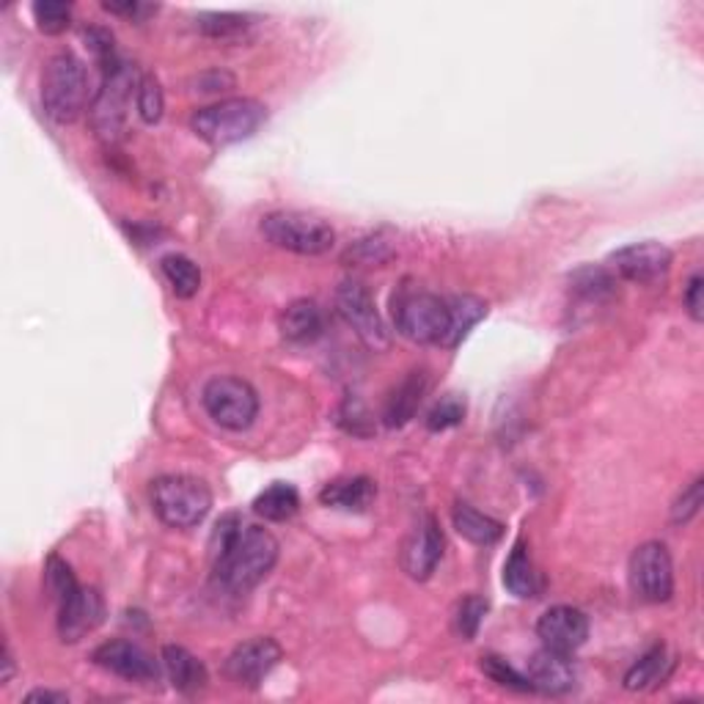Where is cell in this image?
I'll list each match as a JSON object with an SVG mask.
<instances>
[{
    "mask_svg": "<svg viewBox=\"0 0 704 704\" xmlns=\"http://www.w3.org/2000/svg\"><path fill=\"white\" fill-rule=\"evenodd\" d=\"M160 270H163L165 281H168L176 297L190 301L193 295H199L201 270L193 259H188V256L183 254H168L160 261Z\"/></svg>",
    "mask_w": 704,
    "mask_h": 704,
    "instance_id": "cell-25",
    "label": "cell"
},
{
    "mask_svg": "<svg viewBox=\"0 0 704 704\" xmlns=\"http://www.w3.org/2000/svg\"><path fill=\"white\" fill-rule=\"evenodd\" d=\"M702 501H704V479H693L691 488L682 490L680 498L674 501V506H671V523L674 526H685V523H691L693 517L699 515V509H702Z\"/></svg>",
    "mask_w": 704,
    "mask_h": 704,
    "instance_id": "cell-37",
    "label": "cell"
},
{
    "mask_svg": "<svg viewBox=\"0 0 704 704\" xmlns=\"http://www.w3.org/2000/svg\"><path fill=\"white\" fill-rule=\"evenodd\" d=\"M284 658V649L275 638L256 636L250 642L237 644L223 664V674L239 688H259L265 677Z\"/></svg>",
    "mask_w": 704,
    "mask_h": 704,
    "instance_id": "cell-11",
    "label": "cell"
},
{
    "mask_svg": "<svg viewBox=\"0 0 704 704\" xmlns=\"http://www.w3.org/2000/svg\"><path fill=\"white\" fill-rule=\"evenodd\" d=\"M78 578H74L72 567H69L67 562H61L58 556H50L47 559V589H50L52 600H61V597H67L69 591L78 589Z\"/></svg>",
    "mask_w": 704,
    "mask_h": 704,
    "instance_id": "cell-39",
    "label": "cell"
},
{
    "mask_svg": "<svg viewBox=\"0 0 704 704\" xmlns=\"http://www.w3.org/2000/svg\"><path fill=\"white\" fill-rule=\"evenodd\" d=\"M479 666H482L484 674H488L493 682H498V685L512 688V691H520V693L535 691V688H531V682H528V677L520 674V671H517L509 660L498 658V655H482Z\"/></svg>",
    "mask_w": 704,
    "mask_h": 704,
    "instance_id": "cell-32",
    "label": "cell"
},
{
    "mask_svg": "<svg viewBox=\"0 0 704 704\" xmlns=\"http://www.w3.org/2000/svg\"><path fill=\"white\" fill-rule=\"evenodd\" d=\"M466 419V399H460L457 394H446L435 402V408L426 413V430L430 432H444L451 426L462 424Z\"/></svg>",
    "mask_w": 704,
    "mask_h": 704,
    "instance_id": "cell-31",
    "label": "cell"
},
{
    "mask_svg": "<svg viewBox=\"0 0 704 704\" xmlns=\"http://www.w3.org/2000/svg\"><path fill=\"white\" fill-rule=\"evenodd\" d=\"M570 284H573L575 295L595 303L608 301V297H613V292H617V279H613L611 270L606 268H580L578 273H573Z\"/></svg>",
    "mask_w": 704,
    "mask_h": 704,
    "instance_id": "cell-27",
    "label": "cell"
},
{
    "mask_svg": "<svg viewBox=\"0 0 704 704\" xmlns=\"http://www.w3.org/2000/svg\"><path fill=\"white\" fill-rule=\"evenodd\" d=\"M426 388H430V375H426L424 369L410 372V375L394 388L391 397H388L386 410H383L386 426L397 430V426L410 424V421L415 419V413H419L421 402H424Z\"/></svg>",
    "mask_w": 704,
    "mask_h": 704,
    "instance_id": "cell-18",
    "label": "cell"
},
{
    "mask_svg": "<svg viewBox=\"0 0 704 704\" xmlns=\"http://www.w3.org/2000/svg\"><path fill=\"white\" fill-rule=\"evenodd\" d=\"M163 666L171 685H174L179 693H185V696H193V693L204 691L207 680H210L207 666L201 664L190 649L176 647V644L163 647Z\"/></svg>",
    "mask_w": 704,
    "mask_h": 704,
    "instance_id": "cell-19",
    "label": "cell"
},
{
    "mask_svg": "<svg viewBox=\"0 0 704 704\" xmlns=\"http://www.w3.org/2000/svg\"><path fill=\"white\" fill-rule=\"evenodd\" d=\"M36 20V28L47 36H58L72 25V3L63 0H36L31 7Z\"/></svg>",
    "mask_w": 704,
    "mask_h": 704,
    "instance_id": "cell-28",
    "label": "cell"
},
{
    "mask_svg": "<svg viewBox=\"0 0 704 704\" xmlns=\"http://www.w3.org/2000/svg\"><path fill=\"white\" fill-rule=\"evenodd\" d=\"M268 121V108L259 99L232 97L196 110L190 116V130L210 146H232L248 141Z\"/></svg>",
    "mask_w": 704,
    "mask_h": 704,
    "instance_id": "cell-2",
    "label": "cell"
},
{
    "mask_svg": "<svg viewBox=\"0 0 704 704\" xmlns=\"http://www.w3.org/2000/svg\"><path fill=\"white\" fill-rule=\"evenodd\" d=\"M441 559H444V531H441L435 517L424 515V520L415 526L410 540L404 542L402 570L413 580H426L435 573Z\"/></svg>",
    "mask_w": 704,
    "mask_h": 704,
    "instance_id": "cell-16",
    "label": "cell"
},
{
    "mask_svg": "<svg viewBox=\"0 0 704 704\" xmlns=\"http://www.w3.org/2000/svg\"><path fill=\"white\" fill-rule=\"evenodd\" d=\"M301 509V493L286 482H273L268 490H261L254 501V512L270 523L292 520Z\"/></svg>",
    "mask_w": 704,
    "mask_h": 704,
    "instance_id": "cell-23",
    "label": "cell"
},
{
    "mask_svg": "<svg viewBox=\"0 0 704 704\" xmlns=\"http://www.w3.org/2000/svg\"><path fill=\"white\" fill-rule=\"evenodd\" d=\"M196 28L204 36H212V39H228V36H237L248 28V17L243 14H199L196 17Z\"/></svg>",
    "mask_w": 704,
    "mask_h": 704,
    "instance_id": "cell-33",
    "label": "cell"
},
{
    "mask_svg": "<svg viewBox=\"0 0 704 704\" xmlns=\"http://www.w3.org/2000/svg\"><path fill=\"white\" fill-rule=\"evenodd\" d=\"M201 402L218 426L232 432L248 430L259 415V394L243 377H212L201 391Z\"/></svg>",
    "mask_w": 704,
    "mask_h": 704,
    "instance_id": "cell-7",
    "label": "cell"
},
{
    "mask_svg": "<svg viewBox=\"0 0 704 704\" xmlns=\"http://www.w3.org/2000/svg\"><path fill=\"white\" fill-rule=\"evenodd\" d=\"M58 606V636L67 644H78L89 633L97 631L105 620V600L97 589H78L69 591L67 597L56 602Z\"/></svg>",
    "mask_w": 704,
    "mask_h": 704,
    "instance_id": "cell-13",
    "label": "cell"
},
{
    "mask_svg": "<svg viewBox=\"0 0 704 704\" xmlns=\"http://www.w3.org/2000/svg\"><path fill=\"white\" fill-rule=\"evenodd\" d=\"M132 89H138V80L125 61L105 72L103 89L92 105V125L105 143H116L125 136Z\"/></svg>",
    "mask_w": 704,
    "mask_h": 704,
    "instance_id": "cell-8",
    "label": "cell"
},
{
    "mask_svg": "<svg viewBox=\"0 0 704 704\" xmlns=\"http://www.w3.org/2000/svg\"><path fill=\"white\" fill-rule=\"evenodd\" d=\"M89 72L72 52H56L42 72V105L58 125H72L89 105Z\"/></svg>",
    "mask_w": 704,
    "mask_h": 704,
    "instance_id": "cell-4",
    "label": "cell"
},
{
    "mask_svg": "<svg viewBox=\"0 0 704 704\" xmlns=\"http://www.w3.org/2000/svg\"><path fill=\"white\" fill-rule=\"evenodd\" d=\"M261 234L275 248L297 256H322L336 243L333 226L308 212H270L261 218Z\"/></svg>",
    "mask_w": 704,
    "mask_h": 704,
    "instance_id": "cell-6",
    "label": "cell"
},
{
    "mask_svg": "<svg viewBox=\"0 0 704 704\" xmlns=\"http://www.w3.org/2000/svg\"><path fill=\"white\" fill-rule=\"evenodd\" d=\"M671 261H674L671 250L649 239V243H636L613 250L608 256V268H611L613 275L633 281V284H658L669 275Z\"/></svg>",
    "mask_w": 704,
    "mask_h": 704,
    "instance_id": "cell-12",
    "label": "cell"
},
{
    "mask_svg": "<svg viewBox=\"0 0 704 704\" xmlns=\"http://www.w3.org/2000/svg\"><path fill=\"white\" fill-rule=\"evenodd\" d=\"M103 9L114 17H125L130 23H143L152 14H157V3H143V0H105Z\"/></svg>",
    "mask_w": 704,
    "mask_h": 704,
    "instance_id": "cell-40",
    "label": "cell"
},
{
    "mask_svg": "<svg viewBox=\"0 0 704 704\" xmlns=\"http://www.w3.org/2000/svg\"><path fill=\"white\" fill-rule=\"evenodd\" d=\"M339 424L355 437H366L375 432V421H372L369 410H366L364 404H361V399L355 397L344 399V404H341L339 410Z\"/></svg>",
    "mask_w": 704,
    "mask_h": 704,
    "instance_id": "cell-36",
    "label": "cell"
},
{
    "mask_svg": "<svg viewBox=\"0 0 704 704\" xmlns=\"http://www.w3.org/2000/svg\"><path fill=\"white\" fill-rule=\"evenodd\" d=\"M504 586L520 600H528V597H537L540 591V575H537L535 564L528 559V551L523 542H517L512 548L509 559L504 564Z\"/></svg>",
    "mask_w": 704,
    "mask_h": 704,
    "instance_id": "cell-24",
    "label": "cell"
},
{
    "mask_svg": "<svg viewBox=\"0 0 704 704\" xmlns=\"http://www.w3.org/2000/svg\"><path fill=\"white\" fill-rule=\"evenodd\" d=\"M336 312L339 317L350 325L359 339L364 341L372 350H386L388 347V330L383 325L380 312L375 306V297L366 290V284L355 279L341 281L339 290H336Z\"/></svg>",
    "mask_w": 704,
    "mask_h": 704,
    "instance_id": "cell-9",
    "label": "cell"
},
{
    "mask_svg": "<svg viewBox=\"0 0 704 704\" xmlns=\"http://www.w3.org/2000/svg\"><path fill=\"white\" fill-rule=\"evenodd\" d=\"M537 636L542 638L545 649L573 655L589 638V620H586V613L580 608L553 606L537 622Z\"/></svg>",
    "mask_w": 704,
    "mask_h": 704,
    "instance_id": "cell-15",
    "label": "cell"
},
{
    "mask_svg": "<svg viewBox=\"0 0 704 704\" xmlns=\"http://www.w3.org/2000/svg\"><path fill=\"white\" fill-rule=\"evenodd\" d=\"M14 674V658H12V649H9V644H3V674H0V682L7 685L9 680H12Z\"/></svg>",
    "mask_w": 704,
    "mask_h": 704,
    "instance_id": "cell-44",
    "label": "cell"
},
{
    "mask_svg": "<svg viewBox=\"0 0 704 704\" xmlns=\"http://www.w3.org/2000/svg\"><path fill=\"white\" fill-rule=\"evenodd\" d=\"M279 562V540L268 528L226 515L212 535V578L228 595H245Z\"/></svg>",
    "mask_w": 704,
    "mask_h": 704,
    "instance_id": "cell-1",
    "label": "cell"
},
{
    "mask_svg": "<svg viewBox=\"0 0 704 704\" xmlns=\"http://www.w3.org/2000/svg\"><path fill=\"white\" fill-rule=\"evenodd\" d=\"M451 523H455L457 535H460L462 540L473 542V545L479 548L495 545V542L504 537V526H501L498 520H493V517L484 515V512L473 509L471 504H462V501L451 509Z\"/></svg>",
    "mask_w": 704,
    "mask_h": 704,
    "instance_id": "cell-22",
    "label": "cell"
},
{
    "mask_svg": "<svg viewBox=\"0 0 704 704\" xmlns=\"http://www.w3.org/2000/svg\"><path fill=\"white\" fill-rule=\"evenodd\" d=\"M631 586L644 602H666L674 595V564L664 542H644L631 556Z\"/></svg>",
    "mask_w": 704,
    "mask_h": 704,
    "instance_id": "cell-10",
    "label": "cell"
},
{
    "mask_svg": "<svg viewBox=\"0 0 704 704\" xmlns=\"http://www.w3.org/2000/svg\"><path fill=\"white\" fill-rule=\"evenodd\" d=\"M154 515L168 528H196L212 509L207 482L188 473H168L152 482Z\"/></svg>",
    "mask_w": 704,
    "mask_h": 704,
    "instance_id": "cell-5",
    "label": "cell"
},
{
    "mask_svg": "<svg viewBox=\"0 0 704 704\" xmlns=\"http://www.w3.org/2000/svg\"><path fill=\"white\" fill-rule=\"evenodd\" d=\"M391 256H394V248L386 243V239L369 237L352 245V248L347 250L344 259H352L355 265H375V268H380V265H386Z\"/></svg>",
    "mask_w": 704,
    "mask_h": 704,
    "instance_id": "cell-38",
    "label": "cell"
},
{
    "mask_svg": "<svg viewBox=\"0 0 704 704\" xmlns=\"http://www.w3.org/2000/svg\"><path fill=\"white\" fill-rule=\"evenodd\" d=\"M136 105H138V114H141V119L146 121V125H157V121L163 119L165 94H163V89H160L157 78H152V74H143V78L138 80Z\"/></svg>",
    "mask_w": 704,
    "mask_h": 704,
    "instance_id": "cell-30",
    "label": "cell"
},
{
    "mask_svg": "<svg viewBox=\"0 0 704 704\" xmlns=\"http://www.w3.org/2000/svg\"><path fill=\"white\" fill-rule=\"evenodd\" d=\"M85 47L94 52L97 63L103 67V74L110 72L114 67H119L121 58L116 56V45H114V34L105 28H85L83 31Z\"/></svg>",
    "mask_w": 704,
    "mask_h": 704,
    "instance_id": "cell-35",
    "label": "cell"
},
{
    "mask_svg": "<svg viewBox=\"0 0 704 704\" xmlns=\"http://www.w3.org/2000/svg\"><path fill=\"white\" fill-rule=\"evenodd\" d=\"M484 617H488V600L479 595H468L466 600L457 606V633H460L466 642H471V638H477L479 627H482Z\"/></svg>",
    "mask_w": 704,
    "mask_h": 704,
    "instance_id": "cell-34",
    "label": "cell"
},
{
    "mask_svg": "<svg viewBox=\"0 0 704 704\" xmlns=\"http://www.w3.org/2000/svg\"><path fill=\"white\" fill-rule=\"evenodd\" d=\"M25 702L28 704H36V702H56V704H67L69 696L67 693H56V691H31L28 696H25Z\"/></svg>",
    "mask_w": 704,
    "mask_h": 704,
    "instance_id": "cell-43",
    "label": "cell"
},
{
    "mask_svg": "<svg viewBox=\"0 0 704 704\" xmlns=\"http://www.w3.org/2000/svg\"><path fill=\"white\" fill-rule=\"evenodd\" d=\"M526 677L535 691L556 696V693L573 691L575 666L570 664V655L553 653V649H540L535 658L528 660Z\"/></svg>",
    "mask_w": 704,
    "mask_h": 704,
    "instance_id": "cell-17",
    "label": "cell"
},
{
    "mask_svg": "<svg viewBox=\"0 0 704 704\" xmlns=\"http://www.w3.org/2000/svg\"><path fill=\"white\" fill-rule=\"evenodd\" d=\"M394 322L399 333L415 344L457 347L449 297L432 292H404L399 301H394Z\"/></svg>",
    "mask_w": 704,
    "mask_h": 704,
    "instance_id": "cell-3",
    "label": "cell"
},
{
    "mask_svg": "<svg viewBox=\"0 0 704 704\" xmlns=\"http://www.w3.org/2000/svg\"><path fill=\"white\" fill-rule=\"evenodd\" d=\"M92 660L99 669L110 671V674L130 682H157L160 677L157 660H154L146 649L132 642H125V638H114V642L99 644L92 653Z\"/></svg>",
    "mask_w": 704,
    "mask_h": 704,
    "instance_id": "cell-14",
    "label": "cell"
},
{
    "mask_svg": "<svg viewBox=\"0 0 704 704\" xmlns=\"http://www.w3.org/2000/svg\"><path fill=\"white\" fill-rule=\"evenodd\" d=\"M199 85L201 92L204 94H212V92H226V89H232L234 85V78L228 72H207L199 78Z\"/></svg>",
    "mask_w": 704,
    "mask_h": 704,
    "instance_id": "cell-42",
    "label": "cell"
},
{
    "mask_svg": "<svg viewBox=\"0 0 704 704\" xmlns=\"http://www.w3.org/2000/svg\"><path fill=\"white\" fill-rule=\"evenodd\" d=\"M666 666H669V660H666V647L664 644H655V647H649L647 653L631 666V671L625 674V688L627 691H644V688L655 685V682H660L666 677Z\"/></svg>",
    "mask_w": 704,
    "mask_h": 704,
    "instance_id": "cell-26",
    "label": "cell"
},
{
    "mask_svg": "<svg viewBox=\"0 0 704 704\" xmlns=\"http://www.w3.org/2000/svg\"><path fill=\"white\" fill-rule=\"evenodd\" d=\"M702 292H704L702 273H696L691 281H688L685 297H682V301H685V308H688V314H691L693 322H702V319H704V297H702Z\"/></svg>",
    "mask_w": 704,
    "mask_h": 704,
    "instance_id": "cell-41",
    "label": "cell"
},
{
    "mask_svg": "<svg viewBox=\"0 0 704 704\" xmlns=\"http://www.w3.org/2000/svg\"><path fill=\"white\" fill-rule=\"evenodd\" d=\"M451 314H455V344H460L479 319L488 317V303L473 295H451Z\"/></svg>",
    "mask_w": 704,
    "mask_h": 704,
    "instance_id": "cell-29",
    "label": "cell"
},
{
    "mask_svg": "<svg viewBox=\"0 0 704 704\" xmlns=\"http://www.w3.org/2000/svg\"><path fill=\"white\" fill-rule=\"evenodd\" d=\"M325 328L322 308L314 301H295L281 312L279 317V330L286 341L292 344H306V341H314Z\"/></svg>",
    "mask_w": 704,
    "mask_h": 704,
    "instance_id": "cell-21",
    "label": "cell"
},
{
    "mask_svg": "<svg viewBox=\"0 0 704 704\" xmlns=\"http://www.w3.org/2000/svg\"><path fill=\"white\" fill-rule=\"evenodd\" d=\"M375 495L377 484L369 477H347L325 484L322 493H319V501L325 506H333V509L366 512L372 506V501H375Z\"/></svg>",
    "mask_w": 704,
    "mask_h": 704,
    "instance_id": "cell-20",
    "label": "cell"
}]
</instances>
